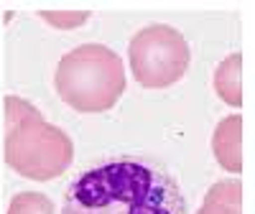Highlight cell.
<instances>
[{
  "label": "cell",
  "instance_id": "3957f363",
  "mask_svg": "<svg viewBox=\"0 0 255 214\" xmlns=\"http://www.w3.org/2000/svg\"><path fill=\"white\" fill-rule=\"evenodd\" d=\"M10 214H51V204L41 194L26 191L10 204Z\"/></svg>",
  "mask_w": 255,
  "mask_h": 214
},
{
  "label": "cell",
  "instance_id": "6da1fadb",
  "mask_svg": "<svg viewBox=\"0 0 255 214\" xmlns=\"http://www.w3.org/2000/svg\"><path fill=\"white\" fill-rule=\"evenodd\" d=\"M61 214H186V199L171 168L125 153L84 166L64 189Z\"/></svg>",
  "mask_w": 255,
  "mask_h": 214
},
{
  "label": "cell",
  "instance_id": "7a4b0ae2",
  "mask_svg": "<svg viewBox=\"0 0 255 214\" xmlns=\"http://www.w3.org/2000/svg\"><path fill=\"white\" fill-rule=\"evenodd\" d=\"M5 161L26 179L46 181L59 176L72 161V145L61 130L44 122L38 110L23 100L8 97Z\"/></svg>",
  "mask_w": 255,
  "mask_h": 214
}]
</instances>
